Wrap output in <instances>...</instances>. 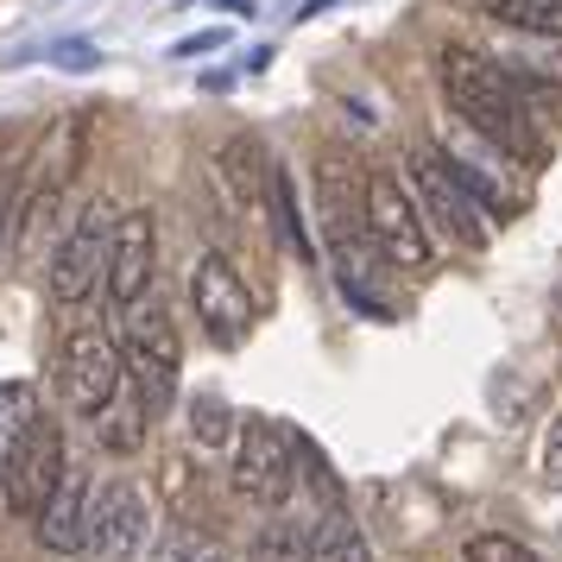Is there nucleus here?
Segmentation results:
<instances>
[{
  "instance_id": "obj_23",
  "label": "nucleus",
  "mask_w": 562,
  "mask_h": 562,
  "mask_svg": "<svg viewBox=\"0 0 562 562\" xmlns=\"http://www.w3.org/2000/svg\"><path fill=\"white\" fill-rule=\"evenodd\" d=\"M461 562H537L518 537H506V531H481V537H468L461 543Z\"/></svg>"
},
{
  "instance_id": "obj_26",
  "label": "nucleus",
  "mask_w": 562,
  "mask_h": 562,
  "mask_svg": "<svg viewBox=\"0 0 562 562\" xmlns=\"http://www.w3.org/2000/svg\"><path fill=\"white\" fill-rule=\"evenodd\" d=\"M543 474L562 486V411H557V424H550V436H543Z\"/></svg>"
},
{
  "instance_id": "obj_4",
  "label": "nucleus",
  "mask_w": 562,
  "mask_h": 562,
  "mask_svg": "<svg viewBox=\"0 0 562 562\" xmlns=\"http://www.w3.org/2000/svg\"><path fill=\"white\" fill-rule=\"evenodd\" d=\"M121 360H127V385L146 398V411H165L171 392H178V367H183V348H178V329H171V310L165 304H133L121 316Z\"/></svg>"
},
{
  "instance_id": "obj_3",
  "label": "nucleus",
  "mask_w": 562,
  "mask_h": 562,
  "mask_svg": "<svg viewBox=\"0 0 562 562\" xmlns=\"http://www.w3.org/2000/svg\"><path fill=\"white\" fill-rule=\"evenodd\" d=\"M228 486L254 506H284L297 486V430H284L279 417H240L228 456Z\"/></svg>"
},
{
  "instance_id": "obj_20",
  "label": "nucleus",
  "mask_w": 562,
  "mask_h": 562,
  "mask_svg": "<svg viewBox=\"0 0 562 562\" xmlns=\"http://www.w3.org/2000/svg\"><path fill=\"white\" fill-rule=\"evenodd\" d=\"M153 562H228L222 557V543L196 525H171V531H158L153 543Z\"/></svg>"
},
{
  "instance_id": "obj_17",
  "label": "nucleus",
  "mask_w": 562,
  "mask_h": 562,
  "mask_svg": "<svg viewBox=\"0 0 562 562\" xmlns=\"http://www.w3.org/2000/svg\"><path fill=\"white\" fill-rule=\"evenodd\" d=\"M310 562H373V550L348 512H323L310 518Z\"/></svg>"
},
{
  "instance_id": "obj_13",
  "label": "nucleus",
  "mask_w": 562,
  "mask_h": 562,
  "mask_svg": "<svg viewBox=\"0 0 562 562\" xmlns=\"http://www.w3.org/2000/svg\"><path fill=\"white\" fill-rule=\"evenodd\" d=\"M329 254H335V272H341V284H348V297L367 310H392L380 291V272L392 266V259L380 254V240H373V228L367 222H329Z\"/></svg>"
},
{
  "instance_id": "obj_2",
  "label": "nucleus",
  "mask_w": 562,
  "mask_h": 562,
  "mask_svg": "<svg viewBox=\"0 0 562 562\" xmlns=\"http://www.w3.org/2000/svg\"><path fill=\"white\" fill-rule=\"evenodd\" d=\"M121 222H127V215L108 203V196H95L70 228L57 234L52 279H45L57 304H89V297L108 284V259H114V234H121Z\"/></svg>"
},
{
  "instance_id": "obj_16",
  "label": "nucleus",
  "mask_w": 562,
  "mask_h": 562,
  "mask_svg": "<svg viewBox=\"0 0 562 562\" xmlns=\"http://www.w3.org/2000/svg\"><path fill=\"white\" fill-rule=\"evenodd\" d=\"M146 417H153V411H146V398L127 385V392H121V398L95 417V442H102L108 456H133V449L146 442Z\"/></svg>"
},
{
  "instance_id": "obj_5",
  "label": "nucleus",
  "mask_w": 562,
  "mask_h": 562,
  "mask_svg": "<svg viewBox=\"0 0 562 562\" xmlns=\"http://www.w3.org/2000/svg\"><path fill=\"white\" fill-rule=\"evenodd\" d=\"M70 481V461H64V430L52 417H38L7 456H0V499L20 512V518H45V506L57 499V486Z\"/></svg>"
},
{
  "instance_id": "obj_24",
  "label": "nucleus",
  "mask_w": 562,
  "mask_h": 562,
  "mask_svg": "<svg viewBox=\"0 0 562 562\" xmlns=\"http://www.w3.org/2000/svg\"><path fill=\"white\" fill-rule=\"evenodd\" d=\"M20 209H26V183L13 171H0V254L13 247V228H20Z\"/></svg>"
},
{
  "instance_id": "obj_21",
  "label": "nucleus",
  "mask_w": 562,
  "mask_h": 562,
  "mask_svg": "<svg viewBox=\"0 0 562 562\" xmlns=\"http://www.w3.org/2000/svg\"><path fill=\"white\" fill-rule=\"evenodd\" d=\"M297 481L316 493V506H323V512H341V481H335L329 456H323L310 436H297Z\"/></svg>"
},
{
  "instance_id": "obj_12",
  "label": "nucleus",
  "mask_w": 562,
  "mask_h": 562,
  "mask_svg": "<svg viewBox=\"0 0 562 562\" xmlns=\"http://www.w3.org/2000/svg\"><path fill=\"white\" fill-rule=\"evenodd\" d=\"M139 537H146V499H139V486H127V481L95 486L82 562H127L139 550Z\"/></svg>"
},
{
  "instance_id": "obj_1",
  "label": "nucleus",
  "mask_w": 562,
  "mask_h": 562,
  "mask_svg": "<svg viewBox=\"0 0 562 562\" xmlns=\"http://www.w3.org/2000/svg\"><path fill=\"white\" fill-rule=\"evenodd\" d=\"M436 77H442V95H449V108H456L461 127H474L481 139L506 146L512 158L531 153V133H525L518 89H512V77L486 52H474V45H442V57H436Z\"/></svg>"
},
{
  "instance_id": "obj_27",
  "label": "nucleus",
  "mask_w": 562,
  "mask_h": 562,
  "mask_svg": "<svg viewBox=\"0 0 562 562\" xmlns=\"http://www.w3.org/2000/svg\"><path fill=\"white\" fill-rule=\"evenodd\" d=\"M557 310H562V279H557Z\"/></svg>"
},
{
  "instance_id": "obj_18",
  "label": "nucleus",
  "mask_w": 562,
  "mask_h": 562,
  "mask_svg": "<svg viewBox=\"0 0 562 562\" xmlns=\"http://www.w3.org/2000/svg\"><path fill=\"white\" fill-rule=\"evenodd\" d=\"M481 13L525 38H562V0H481Z\"/></svg>"
},
{
  "instance_id": "obj_7",
  "label": "nucleus",
  "mask_w": 562,
  "mask_h": 562,
  "mask_svg": "<svg viewBox=\"0 0 562 562\" xmlns=\"http://www.w3.org/2000/svg\"><path fill=\"white\" fill-rule=\"evenodd\" d=\"M405 171H411V203L424 209V222H436L456 247H486V209L468 196V183L449 171V158L436 146H417L405 158Z\"/></svg>"
},
{
  "instance_id": "obj_6",
  "label": "nucleus",
  "mask_w": 562,
  "mask_h": 562,
  "mask_svg": "<svg viewBox=\"0 0 562 562\" xmlns=\"http://www.w3.org/2000/svg\"><path fill=\"white\" fill-rule=\"evenodd\" d=\"M52 373H57L64 405L77 411V417H102V411L127 392V360H121V348H114L102 329H70L64 335Z\"/></svg>"
},
{
  "instance_id": "obj_14",
  "label": "nucleus",
  "mask_w": 562,
  "mask_h": 562,
  "mask_svg": "<svg viewBox=\"0 0 562 562\" xmlns=\"http://www.w3.org/2000/svg\"><path fill=\"white\" fill-rule=\"evenodd\" d=\"M89 512H95V486L70 474V481L57 486V499L45 506V518L32 525L38 537V550H52V557H82V543H89Z\"/></svg>"
},
{
  "instance_id": "obj_25",
  "label": "nucleus",
  "mask_w": 562,
  "mask_h": 562,
  "mask_svg": "<svg viewBox=\"0 0 562 562\" xmlns=\"http://www.w3.org/2000/svg\"><path fill=\"white\" fill-rule=\"evenodd\" d=\"M190 417H196V442H203V449H222V442H228V430H240V424H228V405L215 411V398H196V411H190Z\"/></svg>"
},
{
  "instance_id": "obj_11",
  "label": "nucleus",
  "mask_w": 562,
  "mask_h": 562,
  "mask_svg": "<svg viewBox=\"0 0 562 562\" xmlns=\"http://www.w3.org/2000/svg\"><path fill=\"white\" fill-rule=\"evenodd\" d=\"M436 153L449 158V171H456L461 183H468V196L486 209V215H506L512 203H518V190H512V153L506 146H493V139H481L474 127H456Z\"/></svg>"
},
{
  "instance_id": "obj_9",
  "label": "nucleus",
  "mask_w": 562,
  "mask_h": 562,
  "mask_svg": "<svg viewBox=\"0 0 562 562\" xmlns=\"http://www.w3.org/2000/svg\"><path fill=\"white\" fill-rule=\"evenodd\" d=\"M190 304H196V316H203L209 341H222V348H240L247 329H254V316H259L247 279H240L222 254L196 259V272H190Z\"/></svg>"
},
{
  "instance_id": "obj_22",
  "label": "nucleus",
  "mask_w": 562,
  "mask_h": 562,
  "mask_svg": "<svg viewBox=\"0 0 562 562\" xmlns=\"http://www.w3.org/2000/svg\"><path fill=\"white\" fill-rule=\"evenodd\" d=\"M38 417H45V411H38V398H32V385H0V456H7Z\"/></svg>"
},
{
  "instance_id": "obj_10",
  "label": "nucleus",
  "mask_w": 562,
  "mask_h": 562,
  "mask_svg": "<svg viewBox=\"0 0 562 562\" xmlns=\"http://www.w3.org/2000/svg\"><path fill=\"white\" fill-rule=\"evenodd\" d=\"M153 272H158V215H153V209H127V222H121V234H114L108 284H102L108 310H114V316H127L133 304H146Z\"/></svg>"
},
{
  "instance_id": "obj_8",
  "label": "nucleus",
  "mask_w": 562,
  "mask_h": 562,
  "mask_svg": "<svg viewBox=\"0 0 562 562\" xmlns=\"http://www.w3.org/2000/svg\"><path fill=\"white\" fill-rule=\"evenodd\" d=\"M367 228L380 240V254L398 266V272H430V228H424V209L411 203V190L385 171H367Z\"/></svg>"
},
{
  "instance_id": "obj_15",
  "label": "nucleus",
  "mask_w": 562,
  "mask_h": 562,
  "mask_svg": "<svg viewBox=\"0 0 562 562\" xmlns=\"http://www.w3.org/2000/svg\"><path fill=\"white\" fill-rule=\"evenodd\" d=\"M272 171H279V165L266 158V146H259L254 133H234L228 146L215 153V183L228 190L234 209H254L259 196L272 190Z\"/></svg>"
},
{
  "instance_id": "obj_19",
  "label": "nucleus",
  "mask_w": 562,
  "mask_h": 562,
  "mask_svg": "<svg viewBox=\"0 0 562 562\" xmlns=\"http://www.w3.org/2000/svg\"><path fill=\"white\" fill-rule=\"evenodd\" d=\"M247 562H310V525L304 518H272L247 543Z\"/></svg>"
}]
</instances>
